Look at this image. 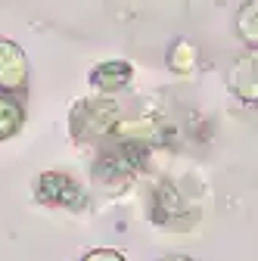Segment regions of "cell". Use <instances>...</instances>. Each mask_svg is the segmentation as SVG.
Here are the masks:
<instances>
[{
	"label": "cell",
	"instance_id": "obj_1",
	"mask_svg": "<svg viewBox=\"0 0 258 261\" xmlns=\"http://www.w3.org/2000/svg\"><path fill=\"white\" fill-rule=\"evenodd\" d=\"M41 196L47 202H53V205H75V202H81L78 187L69 177H62V174H44L41 177Z\"/></svg>",
	"mask_w": 258,
	"mask_h": 261
}]
</instances>
